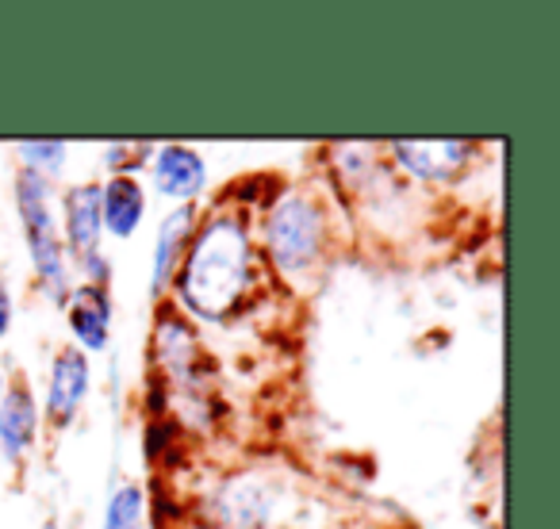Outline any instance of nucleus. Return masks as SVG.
<instances>
[{
  "mask_svg": "<svg viewBox=\"0 0 560 529\" xmlns=\"http://www.w3.org/2000/svg\"><path fill=\"white\" fill-rule=\"evenodd\" d=\"M254 281L257 261L246 215L219 208L203 223H196V234L173 277L180 307L203 322H223L242 307Z\"/></svg>",
  "mask_w": 560,
  "mask_h": 529,
  "instance_id": "1",
  "label": "nucleus"
},
{
  "mask_svg": "<svg viewBox=\"0 0 560 529\" xmlns=\"http://www.w3.org/2000/svg\"><path fill=\"white\" fill-rule=\"evenodd\" d=\"M261 249L280 277L307 273L327 249V211L307 192H280L261 219Z\"/></svg>",
  "mask_w": 560,
  "mask_h": 529,
  "instance_id": "2",
  "label": "nucleus"
},
{
  "mask_svg": "<svg viewBox=\"0 0 560 529\" xmlns=\"http://www.w3.org/2000/svg\"><path fill=\"white\" fill-rule=\"evenodd\" d=\"M16 208L24 219V238L32 249V264L39 273L43 289L50 299L70 296V261H66V246L58 238L55 223V200H50V180L32 169L16 173Z\"/></svg>",
  "mask_w": 560,
  "mask_h": 529,
  "instance_id": "3",
  "label": "nucleus"
},
{
  "mask_svg": "<svg viewBox=\"0 0 560 529\" xmlns=\"http://www.w3.org/2000/svg\"><path fill=\"white\" fill-rule=\"evenodd\" d=\"M150 177H154L158 196L177 203H196V196L208 188V162L200 150L185 142H165L150 154Z\"/></svg>",
  "mask_w": 560,
  "mask_h": 529,
  "instance_id": "4",
  "label": "nucleus"
},
{
  "mask_svg": "<svg viewBox=\"0 0 560 529\" xmlns=\"http://www.w3.org/2000/svg\"><path fill=\"white\" fill-rule=\"evenodd\" d=\"M215 510L226 529H269L272 514H277V495L261 475L242 472L215 491Z\"/></svg>",
  "mask_w": 560,
  "mask_h": 529,
  "instance_id": "5",
  "label": "nucleus"
},
{
  "mask_svg": "<svg viewBox=\"0 0 560 529\" xmlns=\"http://www.w3.org/2000/svg\"><path fill=\"white\" fill-rule=\"evenodd\" d=\"M396 165L407 177L422 180V185H450L468 162H472V146L457 139L442 142H392Z\"/></svg>",
  "mask_w": 560,
  "mask_h": 529,
  "instance_id": "6",
  "label": "nucleus"
},
{
  "mask_svg": "<svg viewBox=\"0 0 560 529\" xmlns=\"http://www.w3.org/2000/svg\"><path fill=\"white\" fill-rule=\"evenodd\" d=\"M196 223H200L196 203H177V208L162 219V226H158L154 257H150V296L154 299H162L165 292L173 289V277H177L180 257H185L188 242H192Z\"/></svg>",
  "mask_w": 560,
  "mask_h": 529,
  "instance_id": "7",
  "label": "nucleus"
},
{
  "mask_svg": "<svg viewBox=\"0 0 560 529\" xmlns=\"http://www.w3.org/2000/svg\"><path fill=\"white\" fill-rule=\"evenodd\" d=\"M62 234L70 246L73 261L85 264L101 254V238H104V223H101V185L85 180V185H73L62 196Z\"/></svg>",
  "mask_w": 560,
  "mask_h": 529,
  "instance_id": "8",
  "label": "nucleus"
},
{
  "mask_svg": "<svg viewBox=\"0 0 560 529\" xmlns=\"http://www.w3.org/2000/svg\"><path fill=\"white\" fill-rule=\"evenodd\" d=\"M89 373H93V368H89V357L78 345H66V350L55 353L50 384H47V414L58 430H66L78 419L81 403H85V396H89V380H93Z\"/></svg>",
  "mask_w": 560,
  "mask_h": 529,
  "instance_id": "9",
  "label": "nucleus"
},
{
  "mask_svg": "<svg viewBox=\"0 0 560 529\" xmlns=\"http://www.w3.org/2000/svg\"><path fill=\"white\" fill-rule=\"evenodd\" d=\"M66 319L81 353H104L112 338V296L108 284H78L66 296Z\"/></svg>",
  "mask_w": 560,
  "mask_h": 529,
  "instance_id": "10",
  "label": "nucleus"
},
{
  "mask_svg": "<svg viewBox=\"0 0 560 529\" xmlns=\"http://www.w3.org/2000/svg\"><path fill=\"white\" fill-rule=\"evenodd\" d=\"M35 437H39V407H35L32 384L16 376L9 391L0 396V457L9 465H20Z\"/></svg>",
  "mask_w": 560,
  "mask_h": 529,
  "instance_id": "11",
  "label": "nucleus"
},
{
  "mask_svg": "<svg viewBox=\"0 0 560 529\" xmlns=\"http://www.w3.org/2000/svg\"><path fill=\"white\" fill-rule=\"evenodd\" d=\"M142 215H147V192L135 180V173H119V177H108V185H101V223L104 234L112 238H131L142 226Z\"/></svg>",
  "mask_w": 560,
  "mask_h": 529,
  "instance_id": "12",
  "label": "nucleus"
},
{
  "mask_svg": "<svg viewBox=\"0 0 560 529\" xmlns=\"http://www.w3.org/2000/svg\"><path fill=\"white\" fill-rule=\"evenodd\" d=\"M154 350L162 368H170V376H185L192 373V357H196V330L185 315H162L154 330Z\"/></svg>",
  "mask_w": 560,
  "mask_h": 529,
  "instance_id": "13",
  "label": "nucleus"
},
{
  "mask_svg": "<svg viewBox=\"0 0 560 529\" xmlns=\"http://www.w3.org/2000/svg\"><path fill=\"white\" fill-rule=\"evenodd\" d=\"M142 510H147V498L139 483H119L108 495L101 529H142Z\"/></svg>",
  "mask_w": 560,
  "mask_h": 529,
  "instance_id": "14",
  "label": "nucleus"
},
{
  "mask_svg": "<svg viewBox=\"0 0 560 529\" xmlns=\"http://www.w3.org/2000/svg\"><path fill=\"white\" fill-rule=\"evenodd\" d=\"M16 154L24 157V169H32V173H39V177L50 180L66 165L70 146H66V142H20Z\"/></svg>",
  "mask_w": 560,
  "mask_h": 529,
  "instance_id": "15",
  "label": "nucleus"
},
{
  "mask_svg": "<svg viewBox=\"0 0 560 529\" xmlns=\"http://www.w3.org/2000/svg\"><path fill=\"white\" fill-rule=\"evenodd\" d=\"M12 330V292L9 284L0 281V338H9Z\"/></svg>",
  "mask_w": 560,
  "mask_h": 529,
  "instance_id": "16",
  "label": "nucleus"
},
{
  "mask_svg": "<svg viewBox=\"0 0 560 529\" xmlns=\"http://www.w3.org/2000/svg\"><path fill=\"white\" fill-rule=\"evenodd\" d=\"M0 396H4V384H0Z\"/></svg>",
  "mask_w": 560,
  "mask_h": 529,
  "instance_id": "17",
  "label": "nucleus"
}]
</instances>
